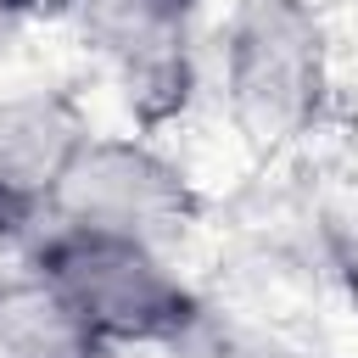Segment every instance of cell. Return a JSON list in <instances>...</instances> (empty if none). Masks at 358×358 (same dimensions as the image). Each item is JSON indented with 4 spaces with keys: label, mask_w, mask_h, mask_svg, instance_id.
<instances>
[{
    "label": "cell",
    "mask_w": 358,
    "mask_h": 358,
    "mask_svg": "<svg viewBox=\"0 0 358 358\" xmlns=\"http://www.w3.org/2000/svg\"><path fill=\"white\" fill-rule=\"evenodd\" d=\"M73 0H0V22H34V17H62Z\"/></svg>",
    "instance_id": "9"
},
{
    "label": "cell",
    "mask_w": 358,
    "mask_h": 358,
    "mask_svg": "<svg viewBox=\"0 0 358 358\" xmlns=\"http://www.w3.org/2000/svg\"><path fill=\"white\" fill-rule=\"evenodd\" d=\"M207 0H73V22L145 134L185 117L196 95V45Z\"/></svg>",
    "instance_id": "4"
},
{
    "label": "cell",
    "mask_w": 358,
    "mask_h": 358,
    "mask_svg": "<svg viewBox=\"0 0 358 358\" xmlns=\"http://www.w3.org/2000/svg\"><path fill=\"white\" fill-rule=\"evenodd\" d=\"M0 235H17V229H11V224H6V213H0Z\"/></svg>",
    "instance_id": "10"
},
{
    "label": "cell",
    "mask_w": 358,
    "mask_h": 358,
    "mask_svg": "<svg viewBox=\"0 0 358 358\" xmlns=\"http://www.w3.org/2000/svg\"><path fill=\"white\" fill-rule=\"evenodd\" d=\"M28 268L73 308V319L112 358L129 347L173 352L207 302V291H196L173 268L168 252L129 241V235L50 224V218H39V229H34Z\"/></svg>",
    "instance_id": "1"
},
{
    "label": "cell",
    "mask_w": 358,
    "mask_h": 358,
    "mask_svg": "<svg viewBox=\"0 0 358 358\" xmlns=\"http://www.w3.org/2000/svg\"><path fill=\"white\" fill-rule=\"evenodd\" d=\"M45 218L173 252L201 224V190L151 134H90Z\"/></svg>",
    "instance_id": "3"
},
{
    "label": "cell",
    "mask_w": 358,
    "mask_h": 358,
    "mask_svg": "<svg viewBox=\"0 0 358 358\" xmlns=\"http://www.w3.org/2000/svg\"><path fill=\"white\" fill-rule=\"evenodd\" d=\"M0 358H112L73 308L22 268L17 280H0Z\"/></svg>",
    "instance_id": "6"
},
{
    "label": "cell",
    "mask_w": 358,
    "mask_h": 358,
    "mask_svg": "<svg viewBox=\"0 0 358 358\" xmlns=\"http://www.w3.org/2000/svg\"><path fill=\"white\" fill-rule=\"evenodd\" d=\"M173 358H324L308 336H296L280 313L241 308V302H201V319L173 347Z\"/></svg>",
    "instance_id": "7"
},
{
    "label": "cell",
    "mask_w": 358,
    "mask_h": 358,
    "mask_svg": "<svg viewBox=\"0 0 358 358\" xmlns=\"http://www.w3.org/2000/svg\"><path fill=\"white\" fill-rule=\"evenodd\" d=\"M218 95L257 157L302 145L330 112V34L313 0H235L218 39Z\"/></svg>",
    "instance_id": "2"
},
{
    "label": "cell",
    "mask_w": 358,
    "mask_h": 358,
    "mask_svg": "<svg viewBox=\"0 0 358 358\" xmlns=\"http://www.w3.org/2000/svg\"><path fill=\"white\" fill-rule=\"evenodd\" d=\"M319 246H324V263H330L341 296H347L352 313H358V224H324V229H319Z\"/></svg>",
    "instance_id": "8"
},
{
    "label": "cell",
    "mask_w": 358,
    "mask_h": 358,
    "mask_svg": "<svg viewBox=\"0 0 358 358\" xmlns=\"http://www.w3.org/2000/svg\"><path fill=\"white\" fill-rule=\"evenodd\" d=\"M90 117L73 90L0 95V213L17 235L39 229L56 185L90 145Z\"/></svg>",
    "instance_id": "5"
}]
</instances>
